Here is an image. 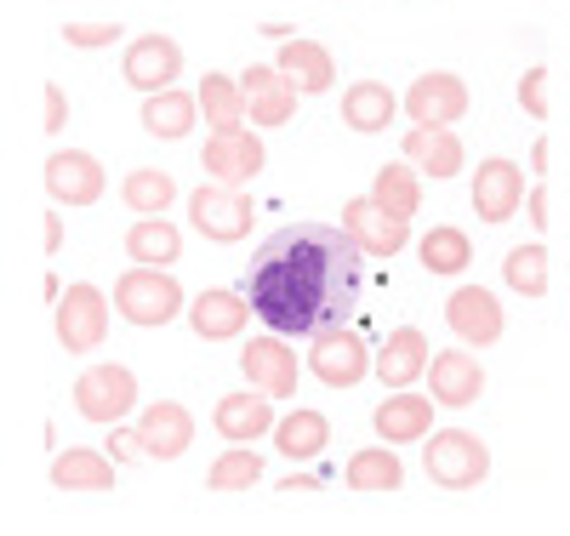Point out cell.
<instances>
[{"label":"cell","instance_id":"52a82bcc","mask_svg":"<svg viewBox=\"0 0 570 536\" xmlns=\"http://www.w3.org/2000/svg\"><path fill=\"white\" fill-rule=\"evenodd\" d=\"M52 309H58V314H52V320H58V343H63L69 354H91V349L109 337V298H104L98 285H86V280L69 285Z\"/></svg>","mask_w":570,"mask_h":536},{"label":"cell","instance_id":"5bb4252c","mask_svg":"<svg viewBox=\"0 0 570 536\" xmlns=\"http://www.w3.org/2000/svg\"><path fill=\"white\" fill-rule=\"evenodd\" d=\"M428 394H434V406L445 411H462L485 394V366L480 360H468L462 349H445L428 360Z\"/></svg>","mask_w":570,"mask_h":536},{"label":"cell","instance_id":"f6af8a7d","mask_svg":"<svg viewBox=\"0 0 570 536\" xmlns=\"http://www.w3.org/2000/svg\"><path fill=\"white\" fill-rule=\"evenodd\" d=\"M263 35L268 40H297V29H285V23H263Z\"/></svg>","mask_w":570,"mask_h":536},{"label":"cell","instance_id":"d6a6232c","mask_svg":"<svg viewBox=\"0 0 570 536\" xmlns=\"http://www.w3.org/2000/svg\"><path fill=\"white\" fill-rule=\"evenodd\" d=\"M120 201H126L131 212H142V217H166V206L177 201V183H171V172L137 166V172L120 183Z\"/></svg>","mask_w":570,"mask_h":536},{"label":"cell","instance_id":"60d3db41","mask_svg":"<svg viewBox=\"0 0 570 536\" xmlns=\"http://www.w3.org/2000/svg\"><path fill=\"white\" fill-rule=\"evenodd\" d=\"M525 206H531V223L548 228V183H531V188H525Z\"/></svg>","mask_w":570,"mask_h":536},{"label":"cell","instance_id":"f546056e","mask_svg":"<svg viewBox=\"0 0 570 536\" xmlns=\"http://www.w3.org/2000/svg\"><path fill=\"white\" fill-rule=\"evenodd\" d=\"M422 269L428 274H468V263H473V240L462 234V228H451V223H440V228H428L422 234Z\"/></svg>","mask_w":570,"mask_h":536},{"label":"cell","instance_id":"b9f144b4","mask_svg":"<svg viewBox=\"0 0 570 536\" xmlns=\"http://www.w3.org/2000/svg\"><path fill=\"white\" fill-rule=\"evenodd\" d=\"M279 491H320V479H314V474H285Z\"/></svg>","mask_w":570,"mask_h":536},{"label":"cell","instance_id":"7a4b0ae2","mask_svg":"<svg viewBox=\"0 0 570 536\" xmlns=\"http://www.w3.org/2000/svg\"><path fill=\"white\" fill-rule=\"evenodd\" d=\"M422 468L434 485H445V491H473V485H485V474H491V451H485L480 433L440 428V433H428V446H422Z\"/></svg>","mask_w":570,"mask_h":536},{"label":"cell","instance_id":"2e32d148","mask_svg":"<svg viewBox=\"0 0 570 536\" xmlns=\"http://www.w3.org/2000/svg\"><path fill=\"white\" fill-rule=\"evenodd\" d=\"M445 320H451V331L462 337V343H473V349H491L497 337H502V303L491 298L485 285H456L451 303H445Z\"/></svg>","mask_w":570,"mask_h":536},{"label":"cell","instance_id":"277c9868","mask_svg":"<svg viewBox=\"0 0 570 536\" xmlns=\"http://www.w3.org/2000/svg\"><path fill=\"white\" fill-rule=\"evenodd\" d=\"M75 411L91 417V422H104V428L126 422V411H137V377H131V366H120V360L86 366L80 382H75Z\"/></svg>","mask_w":570,"mask_h":536},{"label":"cell","instance_id":"ba28073f","mask_svg":"<svg viewBox=\"0 0 570 536\" xmlns=\"http://www.w3.org/2000/svg\"><path fill=\"white\" fill-rule=\"evenodd\" d=\"M240 371L268 400H292L297 394V354H292V343H285L279 331L274 337H252L246 354H240Z\"/></svg>","mask_w":570,"mask_h":536},{"label":"cell","instance_id":"f1b7e54d","mask_svg":"<svg viewBox=\"0 0 570 536\" xmlns=\"http://www.w3.org/2000/svg\"><path fill=\"white\" fill-rule=\"evenodd\" d=\"M325 440H331V422L320 417V411H285L279 422H274V446H279V457H292V462H314L320 451H325Z\"/></svg>","mask_w":570,"mask_h":536},{"label":"cell","instance_id":"7bdbcfd3","mask_svg":"<svg viewBox=\"0 0 570 536\" xmlns=\"http://www.w3.org/2000/svg\"><path fill=\"white\" fill-rule=\"evenodd\" d=\"M548 160H553V149H548V137H537V143H531V172L542 177V172H548Z\"/></svg>","mask_w":570,"mask_h":536},{"label":"cell","instance_id":"ab89813d","mask_svg":"<svg viewBox=\"0 0 570 536\" xmlns=\"http://www.w3.org/2000/svg\"><path fill=\"white\" fill-rule=\"evenodd\" d=\"M69 126V97H63V86H46V131H63Z\"/></svg>","mask_w":570,"mask_h":536},{"label":"cell","instance_id":"44dd1931","mask_svg":"<svg viewBox=\"0 0 570 536\" xmlns=\"http://www.w3.org/2000/svg\"><path fill=\"white\" fill-rule=\"evenodd\" d=\"M212 428L234 446H257L263 433H274V411H268V394L246 388V394H223L217 411H212Z\"/></svg>","mask_w":570,"mask_h":536},{"label":"cell","instance_id":"603a6c76","mask_svg":"<svg viewBox=\"0 0 570 536\" xmlns=\"http://www.w3.org/2000/svg\"><path fill=\"white\" fill-rule=\"evenodd\" d=\"M428 337L416 331V325H400V331H389V343L376 349V377H383L389 388H411L422 371H428Z\"/></svg>","mask_w":570,"mask_h":536},{"label":"cell","instance_id":"d6986e66","mask_svg":"<svg viewBox=\"0 0 570 536\" xmlns=\"http://www.w3.org/2000/svg\"><path fill=\"white\" fill-rule=\"evenodd\" d=\"M371 428L383 433L389 446H411V440H428L434 433V394H411V388H400V394H389L383 406L371 411Z\"/></svg>","mask_w":570,"mask_h":536},{"label":"cell","instance_id":"ee69618b","mask_svg":"<svg viewBox=\"0 0 570 536\" xmlns=\"http://www.w3.org/2000/svg\"><path fill=\"white\" fill-rule=\"evenodd\" d=\"M40 228H46V252H58V246H63V223H58V212H52V217H46Z\"/></svg>","mask_w":570,"mask_h":536},{"label":"cell","instance_id":"8d00e7d4","mask_svg":"<svg viewBox=\"0 0 570 536\" xmlns=\"http://www.w3.org/2000/svg\"><path fill=\"white\" fill-rule=\"evenodd\" d=\"M519 104H525L531 120H548V64L525 69V80H519Z\"/></svg>","mask_w":570,"mask_h":536},{"label":"cell","instance_id":"5b68a950","mask_svg":"<svg viewBox=\"0 0 570 536\" xmlns=\"http://www.w3.org/2000/svg\"><path fill=\"white\" fill-rule=\"evenodd\" d=\"M188 217H195V228L206 240H217V246H234V240H246L252 223H257V206L246 188H228V183H206L188 194Z\"/></svg>","mask_w":570,"mask_h":536},{"label":"cell","instance_id":"e575fe53","mask_svg":"<svg viewBox=\"0 0 570 536\" xmlns=\"http://www.w3.org/2000/svg\"><path fill=\"white\" fill-rule=\"evenodd\" d=\"M502 280L519 291V298H548V246L531 240V246H513L502 263Z\"/></svg>","mask_w":570,"mask_h":536},{"label":"cell","instance_id":"4fadbf2b","mask_svg":"<svg viewBox=\"0 0 570 536\" xmlns=\"http://www.w3.org/2000/svg\"><path fill=\"white\" fill-rule=\"evenodd\" d=\"M519 201H525V172L502 155L480 160V172H473V212H480V223H508Z\"/></svg>","mask_w":570,"mask_h":536},{"label":"cell","instance_id":"6da1fadb","mask_svg":"<svg viewBox=\"0 0 570 536\" xmlns=\"http://www.w3.org/2000/svg\"><path fill=\"white\" fill-rule=\"evenodd\" d=\"M360 246L348 228L331 223H297L268 234L252 269H246V298L252 314L279 337H314L325 325H343L360 303Z\"/></svg>","mask_w":570,"mask_h":536},{"label":"cell","instance_id":"7402d4cb","mask_svg":"<svg viewBox=\"0 0 570 536\" xmlns=\"http://www.w3.org/2000/svg\"><path fill=\"white\" fill-rule=\"evenodd\" d=\"M274 69L292 80L303 97H320V91L337 86V64H331V52H325L320 40H285L279 58H274Z\"/></svg>","mask_w":570,"mask_h":536},{"label":"cell","instance_id":"4316f807","mask_svg":"<svg viewBox=\"0 0 570 536\" xmlns=\"http://www.w3.org/2000/svg\"><path fill=\"white\" fill-rule=\"evenodd\" d=\"M195 115H200V97H188V91H155V97H142V131L160 137V143H177L195 131Z\"/></svg>","mask_w":570,"mask_h":536},{"label":"cell","instance_id":"9a60e30c","mask_svg":"<svg viewBox=\"0 0 570 536\" xmlns=\"http://www.w3.org/2000/svg\"><path fill=\"white\" fill-rule=\"evenodd\" d=\"M137 440H142V457L149 462H171L195 446V417H188L177 400H155L149 411L137 417Z\"/></svg>","mask_w":570,"mask_h":536},{"label":"cell","instance_id":"4dcf8cb0","mask_svg":"<svg viewBox=\"0 0 570 536\" xmlns=\"http://www.w3.org/2000/svg\"><path fill=\"white\" fill-rule=\"evenodd\" d=\"M348 491H400L405 485V462L383 446H371V451H354L348 457Z\"/></svg>","mask_w":570,"mask_h":536},{"label":"cell","instance_id":"e0dca14e","mask_svg":"<svg viewBox=\"0 0 570 536\" xmlns=\"http://www.w3.org/2000/svg\"><path fill=\"white\" fill-rule=\"evenodd\" d=\"M240 91H246V115L257 126H285V120H292V109H297V97H303L274 64H252L240 75Z\"/></svg>","mask_w":570,"mask_h":536},{"label":"cell","instance_id":"8fae6325","mask_svg":"<svg viewBox=\"0 0 570 536\" xmlns=\"http://www.w3.org/2000/svg\"><path fill=\"white\" fill-rule=\"evenodd\" d=\"M343 228L354 234V246L371 252V257H400V252H405V240H411L405 217H394L389 206H376L371 194H360V201L343 206Z\"/></svg>","mask_w":570,"mask_h":536},{"label":"cell","instance_id":"74e56055","mask_svg":"<svg viewBox=\"0 0 570 536\" xmlns=\"http://www.w3.org/2000/svg\"><path fill=\"white\" fill-rule=\"evenodd\" d=\"M63 40L80 46V52H98V46L120 40V23H63Z\"/></svg>","mask_w":570,"mask_h":536},{"label":"cell","instance_id":"83f0119b","mask_svg":"<svg viewBox=\"0 0 570 536\" xmlns=\"http://www.w3.org/2000/svg\"><path fill=\"white\" fill-rule=\"evenodd\" d=\"M126 257L142 263V269H171L183 257V234L166 217H142V223L126 228Z\"/></svg>","mask_w":570,"mask_h":536},{"label":"cell","instance_id":"8992f818","mask_svg":"<svg viewBox=\"0 0 570 536\" xmlns=\"http://www.w3.org/2000/svg\"><path fill=\"white\" fill-rule=\"evenodd\" d=\"M308 371H314L325 388H354V382H365L376 366H371V349H365L360 331L325 325V331H314V343H308Z\"/></svg>","mask_w":570,"mask_h":536},{"label":"cell","instance_id":"7c38bea8","mask_svg":"<svg viewBox=\"0 0 570 536\" xmlns=\"http://www.w3.org/2000/svg\"><path fill=\"white\" fill-rule=\"evenodd\" d=\"M104 166L98 155H86V149H58L52 160H46V194H52L58 206H91V201H104Z\"/></svg>","mask_w":570,"mask_h":536},{"label":"cell","instance_id":"ac0fdd59","mask_svg":"<svg viewBox=\"0 0 570 536\" xmlns=\"http://www.w3.org/2000/svg\"><path fill=\"white\" fill-rule=\"evenodd\" d=\"M252 320V298H240V291H200L195 303H188V325H195V337H206V343H228V337H240Z\"/></svg>","mask_w":570,"mask_h":536},{"label":"cell","instance_id":"cb8c5ba5","mask_svg":"<svg viewBox=\"0 0 570 536\" xmlns=\"http://www.w3.org/2000/svg\"><path fill=\"white\" fill-rule=\"evenodd\" d=\"M394 115H400V104H394V91H389L383 80H354V86L343 91V126L360 131V137L389 131Z\"/></svg>","mask_w":570,"mask_h":536},{"label":"cell","instance_id":"f35d334b","mask_svg":"<svg viewBox=\"0 0 570 536\" xmlns=\"http://www.w3.org/2000/svg\"><path fill=\"white\" fill-rule=\"evenodd\" d=\"M104 451H109L115 462H126V457H142V440H137V428H120V422H115V428H109V446H104Z\"/></svg>","mask_w":570,"mask_h":536},{"label":"cell","instance_id":"30bf717a","mask_svg":"<svg viewBox=\"0 0 570 536\" xmlns=\"http://www.w3.org/2000/svg\"><path fill=\"white\" fill-rule=\"evenodd\" d=\"M120 75H126V86H137V91L155 97V91L177 86V75H183V46H177L171 35H137V40L126 46Z\"/></svg>","mask_w":570,"mask_h":536},{"label":"cell","instance_id":"836d02e7","mask_svg":"<svg viewBox=\"0 0 570 536\" xmlns=\"http://www.w3.org/2000/svg\"><path fill=\"white\" fill-rule=\"evenodd\" d=\"M200 115H206L212 131H234V126H240V115H246V91H240V80L206 75V80H200Z\"/></svg>","mask_w":570,"mask_h":536},{"label":"cell","instance_id":"3957f363","mask_svg":"<svg viewBox=\"0 0 570 536\" xmlns=\"http://www.w3.org/2000/svg\"><path fill=\"white\" fill-rule=\"evenodd\" d=\"M115 309L131 325H166L183 309V285H177V274H160V269H142L137 263L131 274L115 280Z\"/></svg>","mask_w":570,"mask_h":536},{"label":"cell","instance_id":"1f68e13d","mask_svg":"<svg viewBox=\"0 0 570 536\" xmlns=\"http://www.w3.org/2000/svg\"><path fill=\"white\" fill-rule=\"evenodd\" d=\"M371 201L376 206H389L394 217H416V206H422V183H416V166L411 160H394V166H383L376 172V183H371Z\"/></svg>","mask_w":570,"mask_h":536},{"label":"cell","instance_id":"d590c367","mask_svg":"<svg viewBox=\"0 0 570 536\" xmlns=\"http://www.w3.org/2000/svg\"><path fill=\"white\" fill-rule=\"evenodd\" d=\"M257 479H263V457L246 451V446L223 451V457L206 468V485H212V491H252Z\"/></svg>","mask_w":570,"mask_h":536},{"label":"cell","instance_id":"9c48e42d","mask_svg":"<svg viewBox=\"0 0 570 536\" xmlns=\"http://www.w3.org/2000/svg\"><path fill=\"white\" fill-rule=\"evenodd\" d=\"M263 160H268L263 137H252L246 126H234V131H217V137H206V155H200L206 177H212V183H228V188L252 183V177L263 172Z\"/></svg>","mask_w":570,"mask_h":536},{"label":"cell","instance_id":"484cf974","mask_svg":"<svg viewBox=\"0 0 570 536\" xmlns=\"http://www.w3.org/2000/svg\"><path fill=\"white\" fill-rule=\"evenodd\" d=\"M405 160L428 177H456L462 172V137H451V126H416L405 137Z\"/></svg>","mask_w":570,"mask_h":536},{"label":"cell","instance_id":"ffe728a7","mask_svg":"<svg viewBox=\"0 0 570 536\" xmlns=\"http://www.w3.org/2000/svg\"><path fill=\"white\" fill-rule=\"evenodd\" d=\"M405 109L416 126H451L468 115V86L456 75H416V86L405 91Z\"/></svg>","mask_w":570,"mask_h":536},{"label":"cell","instance_id":"d4e9b609","mask_svg":"<svg viewBox=\"0 0 570 536\" xmlns=\"http://www.w3.org/2000/svg\"><path fill=\"white\" fill-rule=\"evenodd\" d=\"M52 485L58 491H115V457L69 446V451L52 457Z\"/></svg>","mask_w":570,"mask_h":536}]
</instances>
